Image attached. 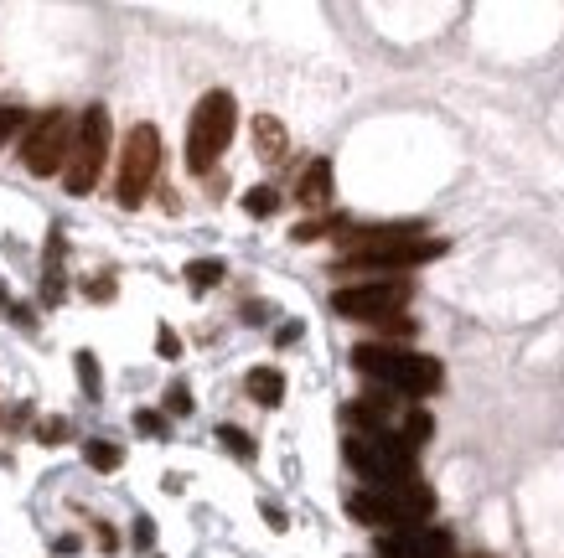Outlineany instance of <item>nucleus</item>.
<instances>
[{
	"label": "nucleus",
	"mask_w": 564,
	"mask_h": 558,
	"mask_svg": "<svg viewBox=\"0 0 564 558\" xmlns=\"http://www.w3.org/2000/svg\"><path fill=\"white\" fill-rule=\"evenodd\" d=\"M135 424H140V434H156V440L166 434V419H161V414H151V409H140V414H135Z\"/></svg>",
	"instance_id": "nucleus-25"
},
{
	"label": "nucleus",
	"mask_w": 564,
	"mask_h": 558,
	"mask_svg": "<svg viewBox=\"0 0 564 558\" xmlns=\"http://www.w3.org/2000/svg\"><path fill=\"white\" fill-rule=\"evenodd\" d=\"M254 150H259L264 166H280V161H285L290 135H285V124H280L275 114H254Z\"/></svg>",
	"instance_id": "nucleus-12"
},
{
	"label": "nucleus",
	"mask_w": 564,
	"mask_h": 558,
	"mask_svg": "<svg viewBox=\"0 0 564 558\" xmlns=\"http://www.w3.org/2000/svg\"><path fill=\"white\" fill-rule=\"evenodd\" d=\"M114 290H120V285H114L109 274H99V279H88V285H83V295H88V300H114Z\"/></svg>",
	"instance_id": "nucleus-23"
},
{
	"label": "nucleus",
	"mask_w": 564,
	"mask_h": 558,
	"mask_svg": "<svg viewBox=\"0 0 564 558\" xmlns=\"http://www.w3.org/2000/svg\"><path fill=\"white\" fill-rule=\"evenodd\" d=\"M73 140H78V124H73L63 109H47V114L32 124L26 145H21L26 171H32V176H57V171H68V161H73Z\"/></svg>",
	"instance_id": "nucleus-7"
},
{
	"label": "nucleus",
	"mask_w": 564,
	"mask_h": 558,
	"mask_svg": "<svg viewBox=\"0 0 564 558\" xmlns=\"http://www.w3.org/2000/svg\"><path fill=\"white\" fill-rule=\"evenodd\" d=\"M83 460L94 465V471H120V460H125V450L114 445V440H88L83 445Z\"/></svg>",
	"instance_id": "nucleus-15"
},
{
	"label": "nucleus",
	"mask_w": 564,
	"mask_h": 558,
	"mask_svg": "<svg viewBox=\"0 0 564 558\" xmlns=\"http://www.w3.org/2000/svg\"><path fill=\"white\" fill-rule=\"evenodd\" d=\"M156 543V522L151 517H135V548H151Z\"/></svg>",
	"instance_id": "nucleus-26"
},
{
	"label": "nucleus",
	"mask_w": 564,
	"mask_h": 558,
	"mask_svg": "<svg viewBox=\"0 0 564 558\" xmlns=\"http://www.w3.org/2000/svg\"><path fill=\"white\" fill-rule=\"evenodd\" d=\"M94 533H99V543H104V548H120V538H114V527H109V522H99Z\"/></svg>",
	"instance_id": "nucleus-27"
},
{
	"label": "nucleus",
	"mask_w": 564,
	"mask_h": 558,
	"mask_svg": "<svg viewBox=\"0 0 564 558\" xmlns=\"http://www.w3.org/2000/svg\"><path fill=\"white\" fill-rule=\"evenodd\" d=\"M104 161H109V109H104V104H88L83 119H78L73 161H68V171H63L68 192H73V197H88V192H94Z\"/></svg>",
	"instance_id": "nucleus-6"
},
{
	"label": "nucleus",
	"mask_w": 564,
	"mask_h": 558,
	"mask_svg": "<svg viewBox=\"0 0 564 558\" xmlns=\"http://www.w3.org/2000/svg\"><path fill=\"white\" fill-rule=\"evenodd\" d=\"M295 336H301V321H290V326H280V336H275V341H280V347H290V341H295Z\"/></svg>",
	"instance_id": "nucleus-28"
},
{
	"label": "nucleus",
	"mask_w": 564,
	"mask_h": 558,
	"mask_svg": "<svg viewBox=\"0 0 564 558\" xmlns=\"http://www.w3.org/2000/svg\"><path fill=\"white\" fill-rule=\"evenodd\" d=\"M21 124H26V114H21L16 104H0V145H6V140L21 130Z\"/></svg>",
	"instance_id": "nucleus-22"
},
{
	"label": "nucleus",
	"mask_w": 564,
	"mask_h": 558,
	"mask_svg": "<svg viewBox=\"0 0 564 558\" xmlns=\"http://www.w3.org/2000/svg\"><path fill=\"white\" fill-rule=\"evenodd\" d=\"M347 450V465L358 471L373 491H394V486H409L414 481V450L404 445V434H352L342 445Z\"/></svg>",
	"instance_id": "nucleus-3"
},
{
	"label": "nucleus",
	"mask_w": 564,
	"mask_h": 558,
	"mask_svg": "<svg viewBox=\"0 0 564 558\" xmlns=\"http://www.w3.org/2000/svg\"><path fill=\"white\" fill-rule=\"evenodd\" d=\"M223 274H228V269H223V259H192V264H187V285L202 295V290L223 285Z\"/></svg>",
	"instance_id": "nucleus-14"
},
{
	"label": "nucleus",
	"mask_w": 564,
	"mask_h": 558,
	"mask_svg": "<svg viewBox=\"0 0 564 558\" xmlns=\"http://www.w3.org/2000/svg\"><path fill=\"white\" fill-rule=\"evenodd\" d=\"M414 285L409 279H368V285H347L332 295V310L342 321H389L409 305Z\"/></svg>",
	"instance_id": "nucleus-8"
},
{
	"label": "nucleus",
	"mask_w": 564,
	"mask_h": 558,
	"mask_svg": "<svg viewBox=\"0 0 564 558\" xmlns=\"http://www.w3.org/2000/svg\"><path fill=\"white\" fill-rule=\"evenodd\" d=\"M295 197H301V207H311V212H321L326 202H332V161H326V155H316V161L301 171Z\"/></svg>",
	"instance_id": "nucleus-11"
},
{
	"label": "nucleus",
	"mask_w": 564,
	"mask_h": 558,
	"mask_svg": "<svg viewBox=\"0 0 564 558\" xmlns=\"http://www.w3.org/2000/svg\"><path fill=\"white\" fill-rule=\"evenodd\" d=\"M63 440H68V419H57V414H52V419L37 424V445H63Z\"/></svg>",
	"instance_id": "nucleus-19"
},
{
	"label": "nucleus",
	"mask_w": 564,
	"mask_h": 558,
	"mask_svg": "<svg viewBox=\"0 0 564 558\" xmlns=\"http://www.w3.org/2000/svg\"><path fill=\"white\" fill-rule=\"evenodd\" d=\"M156 166H161L156 124H135L130 140H125V155H120V207L145 202V192H151V181H156Z\"/></svg>",
	"instance_id": "nucleus-9"
},
{
	"label": "nucleus",
	"mask_w": 564,
	"mask_h": 558,
	"mask_svg": "<svg viewBox=\"0 0 564 558\" xmlns=\"http://www.w3.org/2000/svg\"><path fill=\"white\" fill-rule=\"evenodd\" d=\"M218 440H223V450H228V455H239V460H254V440H249L244 429L223 424V429H218Z\"/></svg>",
	"instance_id": "nucleus-18"
},
{
	"label": "nucleus",
	"mask_w": 564,
	"mask_h": 558,
	"mask_svg": "<svg viewBox=\"0 0 564 558\" xmlns=\"http://www.w3.org/2000/svg\"><path fill=\"white\" fill-rule=\"evenodd\" d=\"M347 512L368 522V527H389V533H399V527H420V517L435 512V491L409 481V486H394V491H352L347 496Z\"/></svg>",
	"instance_id": "nucleus-4"
},
{
	"label": "nucleus",
	"mask_w": 564,
	"mask_h": 558,
	"mask_svg": "<svg viewBox=\"0 0 564 558\" xmlns=\"http://www.w3.org/2000/svg\"><path fill=\"white\" fill-rule=\"evenodd\" d=\"M352 367L363 372V378L394 388V393H435L440 388V362L425 357V352H409V347H383V341H363V347H352Z\"/></svg>",
	"instance_id": "nucleus-2"
},
{
	"label": "nucleus",
	"mask_w": 564,
	"mask_h": 558,
	"mask_svg": "<svg viewBox=\"0 0 564 558\" xmlns=\"http://www.w3.org/2000/svg\"><path fill=\"white\" fill-rule=\"evenodd\" d=\"M244 212L249 217H275L280 212V192L275 186H254V192H244Z\"/></svg>",
	"instance_id": "nucleus-16"
},
{
	"label": "nucleus",
	"mask_w": 564,
	"mask_h": 558,
	"mask_svg": "<svg viewBox=\"0 0 564 558\" xmlns=\"http://www.w3.org/2000/svg\"><path fill=\"white\" fill-rule=\"evenodd\" d=\"M166 409L187 419V414H192V388H187V383H171V388H166Z\"/></svg>",
	"instance_id": "nucleus-21"
},
{
	"label": "nucleus",
	"mask_w": 564,
	"mask_h": 558,
	"mask_svg": "<svg viewBox=\"0 0 564 558\" xmlns=\"http://www.w3.org/2000/svg\"><path fill=\"white\" fill-rule=\"evenodd\" d=\"M156 352H161V357H182V336H176L171 326H161V331H156Z\"/></svg>",
	"instance_id": "nucleus-24"
},
{
	"label": "nucleus",
	"mask_w": 564,
	"mask_h": 558,
	"mask_svg": "<svg viewBox=\"0 0 564 558\" xmlns=\"http://www.w3.org/2000/svg\"><path fill=\"white\" fill-rule=\"evenodd\" d=\"M378 558H451V538L440 527H399L378 543Z\"/></svg>",
	"instance_id": "nucleus-10"
},
{
	"label": "nucleus",
	"mask_w": 564,
	"mask_h": 558,
	"mask_svg": "<svg viewBox=\"0 0 564 558\" xmlns=\"http://www.w3.org/2000/svg\"><path fill=\"white\" fill-rule=\"evenodd\" d=\"M244 388H249L254 403H264V409H280L285 403V372L280 367H254Z\"/></svg>",
	"instance_id": "nucleus-13"
},
{
	"label": "nucleus",
	"mask_w": 564,
	"mask_h": 558,
	"mask_svg": "<svg viewBox=\"0 0 564 558\" xmlns=\"http://www.w3.org/2000/svg\"><path fill=\"white\" fill-rule=\"evenodd\" d=\"M78 378H83L88 398H99V362H94V352H78Z\"/></svg>",
	"instance_id": "nucleus-20"
},
{
	"label": "nucleus",
	"mask_w": 564,
	"mask_h": 558,
	"mask_svg": "<svg viewBox=\"0 0 564 558\" xmlns=\"http://www.w3.org/2000/svg\"><path fill=\"white\" fill-rule=\"evenodd\" d=\"M430 434H435V419H430L425 409H414V414L404 419V445H409V450H420Z\"/></svg>",
	"instance_id": "nucleus-17"
},
{
	"label": "nucleus",
	"mask_w": 564,
	"mask_h": 558,
	"mask_svg": "<svg viewBox=\"0 0 564 558\" xmlns=\"http://www.w3.org/2000/svg\"><path fill=\"white\" fill-rule=\"evenodd\" d=\"M233 124H239V104H233V93H223V88L202 93L197 109H192V130H187V166L197 176L213 171V161L228 150Z\"/></svg>",
	"instance_id": "nucleus-5"
},
{
	"label": "nucleus",
	"mask_w": 564,
	"mask_h": 558,
	"mask_svg": "<svg viewBox=\"0 0 564 558\" xmlns=\"http://www.w3.org/2000/svg\"><path fill=\"white\" fill-rule=\"evenodd\" d=\"M445 254L440 238H420V228H363L342 233V269H414Z\"/></svg>",
	"instance_id": "nucleus-1"
}]
</instances>
